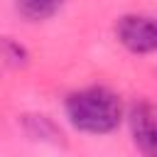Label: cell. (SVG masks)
Wrapping results in <instances>:
<instances>
[{
	"instance_id": "cell-1",
	"label": "cell",
	"mask_w": 157,
	"mask_h": 157,
	"mask_svg": "<svg viewBox=\"0 0 157 157\" xmlns=\"http://www.w3.org/2000/svg\"><path fill=\"white\" fill-rule=\"evenodd\" d=\"M64 110L69 123L88 135L113 132L125 115L120 96L105 86H88L69 93L64 101Z\"/></svg>"
},
{
	"instance_id": "cell-2",
	"label": "cell",
	"mask_w": 157,
	"mask_h": 157,
	"mask_svg": "<svg viewBox=\"0 0 157 157\" xmlns=\"http://www.w3.org/2000/svg\"><path fill=\"white\" fill-rule=\"evenodd\" d=\"M115 37L132 54H152L157 49V29L150 15H123L115 25Z\"/></svg>"
},
{
	"instance_id": "cell-3",
	"label": "cell",
	"mask_w": 157,
	"mask_h": 157,
	"mask_svg": "<svg viewBox=\"0 0 157 157\" xmlns=\"http://www.w3.org/2000/svg\"><path fill=\"white\" fill-rule=\"evenodd\" d=\"M128 125L135 147L142 155H152L157 150V128H155V110L150 101H137L128 110Z\"/></svg>"
},
{
	"instance_id": "cell-4",
	"label": "cell",
	"mask_w": 157,
	"mask_h": 157,
	"mask_svg": "<svg viewBox=\"0 0 157 157\" xmlns=\"http://www.w3.org/2000/svg\"><path fill=\"white\" fill-rule=\"evenodd\" d=\"M15 2H17L20 12L25 17H29V20H47V17H52L61 7L64 0H15Z\"/></svg>"
}]
</instances>
